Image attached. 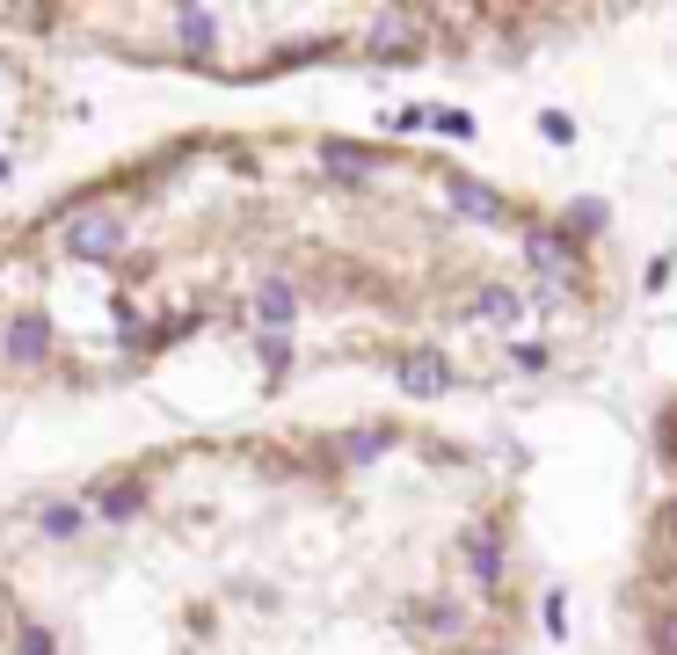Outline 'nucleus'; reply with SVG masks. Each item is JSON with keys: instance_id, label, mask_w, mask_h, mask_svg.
Wrapping results in <instances>:
<instances>
[{"instance_id": "f257e3e1", "label": "nucleus", "mask_w": 677, "mask_h": 655, "mask_svg": "<svg viewBox=\"0 0 677 655\" xmlns=\"http://www.w3.org/2000/svg\"><path fill=\"white\" fill-rule=\"evenodd\" d=\"M459 561H467V575H473L481 590H496V583H503V569H510V553H503V524H496V518L459 524Z\"/></svg>"}, {"instance_id": "f03ea898", "label": "nucleus", "mask_w": 677, "mask_h": 655, "mask_svg": "<svg viewBox=\"0 0 677 655\" xmlns=\"http://www.w3.org/2000/svg\"><path fill=\"white\" fill-rule=\"evenodd\" d=\"M518 248H524V262H532L546 284H575V233L569 226H524Z\"/></svg>"}, {"instance_id": "7ed1b4c3", "label": "nucleus", "mask_w": 677, "mask_h": 655, "mask_svg": "<svg viewBox=\"0 0 677 655\" xmlns=\"http://www.w3.org/2000/svg\"><path fill=\"white\" fill-rule=\"evenodd\" d=\"M473 313H481V321H496V328H518L524 292H510V284H481V292H473Z\"/></svg>"}, {"instance_id": "20e7f679", "label": "nucleus", "mask_w": 677, "mask_h": 655, "mask_svg": "<svg viewBox=\"0 0 677 655\" xmlns=\"http://www.w3.org/2000/svg\"><path fill=\"white\" fill-rule=\"evenodd\" d=\"M605 219H612L605 197H583V205H569V233H575V241H583V233H597Z\"/></svg>"}, {"instance_id": "39448f33", "label": "nucleus", "mask_w": 677, "mask_h": 655, "mask_svg": "<svg viewBox=\"0 0 677 655\" xmlns=\"http://www.w3.org/2000/svg\"><path fill=\"white\" fill-rule=\"evenodd\" d=\"M656 451H663V466H677V408L656 415Z\"/></svg>"}, {"instance_id": "423d86ee", "label": "nucleus", "mask_w": 677, "mask_h": 655, "mask_svg": "<svg viewBox=\"0 0 677 655\" xmlns=\"http://www.w3.org/2000/svg\"><path fill=\"white\" fill-rule=\"evenodd\" d=\"M648 648H656V655H677V612H663V620H656V634H648Z\"/></svg>"}, {"instance_id": "0eeeda50", "label": "nucleus", "mask_w": 677, "mask_h": 655, "mask_svg": "<svg viewBox=\"0 0 677 655\" xmlns=\"http://www.w3.org/2000/svg\"><path fill=\"white\" fill-rule=\"evenodd\" d=\"M539 132L554 138V146H569V138H575V124H569V117H561V110H546V117H539Z\"/></svg>"}, {"instance_id": "6e6552de", "label": "nucleus", "mask_w": 677, "mask_h": 655, "mask_svg": "<svg viewBox=\"0 0 677 655\" xmlns=\"http://www.w3.org/2000/svg\"><path fill=\"white\" fill-rule=\"evenodd\" d=\"M510 364H524V372H539V364H546V350H539V343H510Z\"/></svg>"}, {"instance_id": "1a4fd4ad", "label": "nucleus", "mask_w": 677, "mask_h": 655, "mask_svg": "<svg viewBox=\"0 0 677 655\" xmlns=\"http://www.w3.org/2000/svg\"><path fill=\"white\" fill-rule=\"evenodd\" d=\"M663 532H670V547H677V496L663 502Z\"/></svg>"}]
</instances>
